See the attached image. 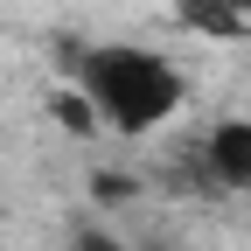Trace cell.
<instances>
[{"label":"cell","instance_id":"1","mask_svg":"<svg viewBox=\"0 0 251 251\" xmlns=\"http://www.w3.org/2000/svg\"><path fill=\"white\" fill-rule=\"evenodd\" d=\"M70 70L84 84V98L98 105V119L112 133H153L161 119L181 112L188 84L168 56H153L140 42H91V49H70Z\"/></svg>","mask_w":251,"mask_h":251},{"label":"cell","instance_id":"2","mask_svg":"<svg viewBox=\"0 0 251 251\" xmlns=\"http://www.w3.org/2000/svg\"><path fill=\"white\" fill-rule=\"evenodd\" d=\"M202 168L216 188H251V119H216L202 140Z\"/></svg>","mask_w":251,"mask_h":251},{"label":"cell","instance_id":"3","mask_svg":"<svg viewBox=\"0 0 251 251\" xmlns=\"http://www.w3.org/2000/svg\"><path fill=\"white\" fill-rule=\"evenodd\" d=\"M175 14L202 42H251V0H175Z\"/></svg>","mask_w":251,"mask_h":251},{"label":"cell","instance_id":"4","mask_svg":"<svg viewBox=\"0 0 251 251\" xmlns=\"http://www.w3.org/2000/svg\"><path fill=\"white\" fill-rule=\"evenodd\" d=\"M49 112H56V126H63V133H98V105H91L84 98V91H56V98H49Z\"/></svg>","mask_w":251,"mask_h":251},{"label":"cell","instance_id":"5","mask_svg":"<svg viewBox=\"0 0 251 251\" xmlns=\"http://www.w3.org/2000/svg\"><path fill=\"white\" fill-rule=\"evenodd\" d=\"M70 251H133V244H119L112 230H77V244Z\"/></svg>","mask_w":251,"mask_h":251},{"label":"cell","instance_id":"6","mask_svg":"<svg viewBox=\"0 0 251 251\" xmlns=\"http://www.w3.org/2000/svg\"><path fill=\"white\" fill-rule=\"evenodd\" d=\"M91 188H98V202H126V196H133V181H126V175H98Z\"/></svg>","mask_w":251,"mask_h":251}]
</instances>
